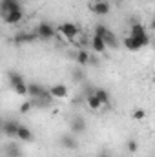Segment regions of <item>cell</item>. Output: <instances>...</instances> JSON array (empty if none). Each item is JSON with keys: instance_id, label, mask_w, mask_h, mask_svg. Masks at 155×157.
<instances>
[{"instance_id": "cell-1", "label": "cell", "mask_w": 155, "mask_h": 157, "mask_svg": "<svg viewBox=\"0 0 155 157\" xmlns=\"http://www.w3.org/2000/svg\"><path fill=\"white\" fill-rule=\"evenodd\" d=\"M122 44H124V48H126L128 51H141L142 48L150 46V35H146V37H139V39L128 35V37H124Z\"/></svg>"}, {"instance_id": "cell-2", "label": "cell", "mask_w": 155, "mask_h": 157, "mask_svg": "<svg viewBox=\"0 0 155 157\" xmlns=\"http://www.w3.org/2000/svg\"><path fill=\"white\" fill-rule=\"evenodd\" d=\"M55 28L49 24V22H40L39 26H37V29H35V37L39 40H44V42H47V40H51L55 37Z\"/></svg>"}, {"instance_id": "cell-3", "label": "cell", "mask_w": 155, "mask_h": 157, "mask_svg": "<svg viewBox=\"0 0 155 157\" xmlns=\"http://www.w3.org/2000/svg\"><path fill=\"white\" fill-rule=\"evenodd\" d=\"M89 9H91V13H95L97 17H106V15L112 11V4H110L108 0H97V2H93V4L89 6Z\"/></svg>"}, {"instance_id": "cell-4", "label": "cell", "mask_w": 155, "mask_h": 157, "mask_svg": "<svg viewBox=\"0 0 155 157\" xmlns=\"http://www.w3.org/2000/svg\"><path fill=\"white\" fill-rule=\"evenodd\" d=\"M4 17V22L7 24V26H18L22 20H24V11L22 9H18V11H9V13H6V15H2Z\"/></svg>"}, {"instance_id": "cell-5", "label": "cell", "mask_w": 155, "mask_h": 157, "mask_svg": "<svg viewBox=\"0 0 155 157\" xmlns=\"http://www.w3.org/2000/svg\"><path fill=\"white\" fill-rule=\"evenodd\" d=\"M59 31H60V35L62 37H66V39H75L78 35V28L73 24V22H64L60 28H59Z\"/></svg>"}, {"instance_id": "cell-6", "label": "cell", "mask_w": 155, "mask_h": 157, "mask_svg": "<svg viewBox=\"0 0 155 157\" xmlns=\"http://www.w3.org/2000/svg\"><path fill=\"white\" fill-rule=\"evenodd\" d=\"M47 93L51 95V99H66L70 91H68V86L66 84H53L47 90Z\"/></svg>"}, {"instance_id": "cell-7", "label": "cell", "mask_w": 155, "mask_h": 157, "mask_svg": "<svg viewBox=\"0 0 155 157\" xmlns=\"http://www.w3.org/2000/svg\"><path fill=\"white\" fill-rule=\"evenodd\" d=\"M59 143H60V146L66 148V150H75V148L78 146V141H77V137H75L73 133H62Z\"/></svg>"}, {"instance_id": "cell-8", "label": "cell", "mask_w": 155, "mask_h": 157, "mask_svg": "<svg viewBox=\"0 0 155 157\" xmlns=\"http://www.w3.org/2000/svg\"><path fill=\"white\" fill-rule=\"evenodd\" d=\"M22 9V4L18 0H0V13L6 15L9 11H18Z\"/></svg>"}, {"instance_id": "cell-9", "label": "cell", "mask_w": 155, "mask_h": 157, "mask_svg": "<svg viewBox=\"0 0 155 157\" xmlns=\"http://www.w3.org/2000/svg\"><path fill=\"white\" fill-rule=\"evenodd\" d=\"M28 95L33 97V99H40V97L47 95V90L44 86L37 84V82H31V84H28Z\"/></svg>"}, {"instance_id": "cell-10", "label": "cell", "mask_w": 155, "mask_h": 157, "mask_svg": "<svg viewBox=\"0 0 155 157\" xmlns=\"http://www.w3.org/2000/svg\"><path fill=\"white\" fill-rule=\"evenodd\" d=\"M91 93L100 101V104H102V106L112 102V95H110V91H108L106 88H93V90H91Z\"/></svg>"}, {"instance_id": "cell-11", "label": "cell", "mask_w": 155, "mask_h": 157, "mask_svg": "<svg viewBox=\"0 0 155 157\" xmlns=\"http://www.w3.org/2000/svg\"><path fill=\"white\" fill-rule=\"evenodd\" d=\"M18 121H6L4 124H2V132L6 133V137H17V130H18Z\"/></svg>"}, {"instance_id": "cell-12", "label": "cell", "mask_w": 155, "mask_h": 157, "mask_svg": "<svg viewBox=\"0 0 155 157\" xmlns=\"http://www.w3.org/2000/svg\"><path fill=\"white\" fill-rule=\"evenodd\" d=\"M130 35L131 37H146L148 35V29H146V26L142 24V22H133L131 26H130Z\"/></svg>"}, {"instance_id": "cell-13", "label": "cell", "mask_w": 155, "mask_h": 157, "mask_svg": "<svg viewBox=\"0 0 155 157\" xmlns=\"http://www.w3.org/2000/svg\"><path fill=\"white\" fill-rule=\"evenodd\" d=\"M17 139L24 141V143H29V141H33V132H31L28 126L18 124V130H17Z\"/></svg>"}, {"instance_id": "cell-14", "label": "cell", "mask_w": 155, "mask_h": 157, "mask_svg": "<svg viewBox=\"0 0 155 157\" xmlns=\"http://www.w3.org/2000/svg\"><path fill=\"white\" fill-rule=\"evenodd\" d=\"M71 132H73V135L84 133V132H86V121L82 117H75L73 122H71Z\"/></svg>"}, {"instance_id": "cell-15", "label": "cell", "mask_w": 155, "mask_h": 157, "mask_svg": "<svg viewBox=\"0 0 155 157\" xmlns=\"http://www.w3.org/2000/svg\"><path fill=\"white\" fill-rule=\"evenodd\" d=\"M91 49H93L95 53H104V51L108 49V46H106V42L102 39H99V37L93 35V39H91Z\"/></svg>"}, {"instance_id": "cell-16", "label": "cell", "mask_w": 155, "mask_h": 157, "mask_svg": "<svg viewBox=\"0 0 155 157\" xmlns=\"http://www.w3.org/2000/svg\"><path fill=\"white\" fill-rule=\"evenodd\" d=\"M75 60H77L78 66H88L89 64V53H88V49H78L77 55H75Z\"/></svg>"}, {"instance_id": "cell-17", "label": "cell", "mask_w": 155, "mask_h": 157, "mask_svg": "<svg viewBox=\"0 0 155 157\" xmlns=\"http://www.w3.org/2000/svg\"><path fill=\"white\" fill-rule=\"evenodd\" d=\"M7 80H9V86L13 88V86H17L20 82H24V75L18 73V71H9L7 73Z\"/></svg>"}, {"instance_id": "cell-18", "label": "cell", "mask_w": 155, "mask_h": 157, "mask_svg": "<svg viewBox=\"0 0 155 157\" xmlns=\"http://www.w3.org/2000/svg\"><path fill=\"white\" fill-rule=\"evenodd\" d=\"M86 102H88V108L89 110H99L102 104H100V101L93 95V93H88V99H86Z\"/></svg>"}, {"instance_id": "cell-19", "label": "cell", "mask_w": 155, "mask_h": 157, "mask_svg": "<svg viewBox=\"0 0 155 157\" xmlns=\"http://www.w3.org/2000/svg\"><path fill=\"white\" fill-rule=\"evenodd\" d=\"M102 40L106 42V46H112L113 49H115V48H119V42H117V37H115V33H113L112 29H110V31L106 33V37H104Z\"/></svg>"}, {"instance_id": "cell-20", "label": "cell", "mask_w": 155, "mask_h": 157, "mask_svg": "<svg viewBox=\"0 0 155 157\" xmlns=\"http://www.w3.org/2000/svg\"><path fill=\"white\" fill-rule=\"evenodd\" d=\"M108 31H110V29H108L104 24H97V26H95V29H93V35H95V37H99V39H104Z\"/></svg>"}, {"instance_id": "cell-21", "label": "cell", "mask_w": 155, "mask_h": 157, "mask_svg": "<svg viewBox=\"0 0 155 157\" xmlns=\"http://www.w3.org/2000/svg\"><path fill=\"white\" fill-rule=\"evenodd\" d=\"M13 90H15V93H17V95L26 97V95H28V84H26V80H24V82H20V84H17V86H13Z\"/></svg>"}, {"instance_id": "cell-22", "label": "cell", "mask_w": 155, "mask_h": 157, "mask_svg": "<svg viewBox=\"0 0 155 157\" xmlns=\"http://www.w3.org/2000/svg\"><path fill=\"white\" fill-rule=\"evenodd\" d=\"M6 155L7 157H20V150H18V146H15V144H9L7 148H6Z\"/></svg>"}, {"instance_id": "cell-23", "label": "cell", "mask_w": 155, "mask_h": 157, "mask_svg": "<svg viewBox=\"0 0 155 157\" xmlns=\"http://www.w3.org/2000/svg\"><path fill=\"white\" fill-rule=\"evenodd\" d=\"M33 39H37V37H35V33H33V35H31V33H18L17 42H18V44H22V42H29V40H33Z\"/></svg>"}, {"instance_id": "cell-24", "label": "cell", "mask_w": 155, "mask_h": 157, "mask_svg": "<svg viewBox=\"0 0 155 157\" xmlns=\"http://www.w3.org/2000/svg\"><path fill=\"white\" fill-rule=\"evenodd\" d=\"M31 108H33V102H31V101H24V102L18 106V112H20V113H29Z\"/></svg>"}, {"instance_id": "cell-25", "label": "cell", "mask_w": 155, "mask_h": 157, "mask_svg": "<svg viewBox=\"0 0 155 157\" xmlns=\"http://www.w3.org/2000/svg\"><path fill=\"white\" fill-rule=\"evenodd\" d=\"M126 148H128V152H131V154H135V152L139 150V144H137V141H133V139H130V141L126 143Z\"/></svg>"}, {"instance_id": "cell-26", "label": "cell", "mask_w": 155, "mask_h": 157, "mask_svg": "<svg viewBox=\"0 0 155 157\" xmlns=\"http://www.w3.org/2000/svg\"><path fill=\"white\" fill-rule=\"evenodd\" d=\"M144 117H146V112H144L142 108H137V110L133 112V119H135V121H142Z\"/></svg>"}, {"instance_id": "cell-27", "label": "cell", "mask_w": 155, "mask_h": 157, "mask_svg": "<svg viewBox=\"0 0 155 157\" xmlns=\"http://www.w3.org/2000/svg\"><path fill=\"white\" fill-rule=\"evenodd\" d=\"M97 157H112V155H110L106 150H102V152H99V154H97Z\"/></svg>"}, {"instance_id": "cell-28", "label": "cell", "mask_w": 155, "mask_h": 157, "mask_svg": "<svg viewBox=\"0 0 155 157\" xmlns=\"http://www.w3.org/2000/svg\"><path fill=\"white\" fill-rule=\"evenodd\" d=\"M113 2H115V4H120V2H122V0H113Z\"/></svg>"}, {"instance_id": "cell-29", "label": "cell", "mask_w": 155, "mask_h": 157, "mask_svg": "<svg viewBox=\"0 0 155 157\" xmlns=\"http://www.w3.org/2000/svg\"><path fill=\"white\" fill-rule=\"evenodd\" d=\"M18 2H20V4H22V2H24V0H18Z\"/></svg>"}]
</instances>
